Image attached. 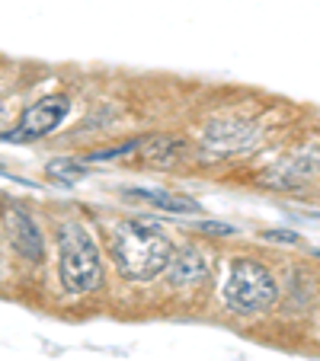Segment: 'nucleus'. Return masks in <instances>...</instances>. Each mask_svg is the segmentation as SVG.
I'll return each mask as SVG.
<instances>
[{
    "label": "nucleus",
    "mask_w": 320,
    "mask_h": 361,
    "mask_svg": "<svg viewBox=\"0 0 320 361\" xmlns=\"http://www.w3.org/2000/svg\"><path fill=\"white\" fill-rule=\"evenodd\" d=\"M173 240L167 237L157 224L144 218H131L112 231L109 252L116 259L119 272L129 281H154L157 275H164L173 256Z\"/></svg>",
    "instance_id": "nucleus-1"
},
{
    "label": "nucleus",
    "mask_w": 320,
    "mask_h": 361,
    "mask_svg": "<svg viewBox=\"0 0 320 361\" xmlns=\"http://www.w3.org/2000/svg\"><path fill=\"white\" fill-rule=\"evenodd\" d=\"M58 275L68 294H90L102 285L100 246L77 221H68L58 231Z\"/></svg>",
    "instance_id": "nucleus-2"
},
{
    "label": "nucleus",
    "mask_w": 320,
    "mask_h": 361,
    "mask_svg": "<svg viewBox=\"0 0 320 361\" xmlns=\"http://www.w3.org/2000/svg\"><path fill=\"white\" fill-rule=\"evenodd\" d=\"M221 294H225V304L231 314L253 317V314H266L279 300V281L263 262L240 256V259L231 262V272H227Z\"/></svg>",
    "instance_id": "nucleus-3"
},
{
    "label": "nucleus",
    "mask_w": 320,
    "mask_h": 361,
    "mask_svg": "<svg viewBox=\"0 0 320 361\" xmlns=\"http://www.w3.org/2000/svg\"><path fill=\"white\" fill-rule=\"evenodd\" d=\"M68 112H71V96L68 93H48V96H42V99H35L32 106L20 116L16 128L4 137H7V141H39V137L52 135V131L64 122Z\"/></svg>",
    "instance_id": "nucleus-4"
},
{
    "label": "nucleus",
    "mask_w": 320,
    "mask_h": 361,
    "mask_svg": "<svg viewBox=\"0 0 320 361\" xmlns=\"http://www.w3.org/2000/svg\"><path fill=\"white\" fill-rule=\"evenodd\" d=\"M317 176V144H311V150H301L295 157H282L279 164H273L269 170H263V185L269 189H304L307 183H314Z\"/></svg>",
    "instance_id": "nucleus-5"
},
{
    "label": "nucleus",
    "mask_w": 320,
    "mask_h": 361,
    "mask_svg": "<svg viewBox=\"0 0 320 361\" xmlns=\"http://www.w3.org/2000/svg\"><path fill=\"white\" fill-rule=\"evenodd\" d=\"M202 141L218 154H240L259 144V128L247 118H215L205 125Z\"/></svg>",
    "instance_id": "nucleus-6"
},
{
    "label": "nucleus",
    "mask_w": 320,
    "mask_h": 361,
    "mask_svg": "<svg viewBox=\"0 0 320 361\" xmlns=\"http://www.w3.org/2000/svg\"><path fill=\"white\" fill-rule=\"evenodd\" d=\"M4 227H7V237H10V243L16 246L20 256H26V259H32V262L45 259V240H42L39 227H35L29 212H23L16 204L7 208V212H4Z\"/></svg>",
    "instance_id": "nucleus-7"
},
{
    "label": "nucleus",
    "mask_w": 320,
    "mask_h": 361,
    "mask_svg": "<svg viewBox=\"0 0 320 361\" xmlns=\"http://www.w3.org/2000/svg\"><path fill=\"white\" fill-rule=\"evenodd\" d=\"M138 150L148 166L157 170H173L177 164H183L186 154H189V141L183 137H170V135H157V137H141Z\"/></svg>",
    "instance_id": "nucleus-8"
},
{
    "label": "nucleus",
    "mask_w": 320,
    "mask_h": 361,
    "mask_svg": "<svg viewBox=\"0 0 320 361\" xmlns=\"http://www.w3.org/2000/svg\"><path fill=\"white\" fill-rule=\"evenodd\" d=\"M164 275L170 279V285H202L208 279V262L198 250L186 246V250H173L170 266L164 269Z\"/></svg>",
    "instance_id": "nucleus-9"
},
{
    "label": "nucleus",
    "mask_w": 320,
    "mask_h": 361,
    "mask_svg": "<svg viewBox=\"0 0 320 361\" xmlns=\"http://www.w3.org/2000/svg\"><path fill=\"white\" fill-rule=\"evenodd\" d=\"M129 198H138V202H148L154 208H164V212H179V214H196L202 212L196 198L179 195V192H164V189H129L125 192Z\"/></svg>",
    "instance_id": "nucleus-10"
},
{
    "label": "nucleus",
    "mask_w": 320,
    "mask_h": 361,
    "mask_svg": "<svg viewBox=\"0 0 320 361\" xmlns=\"http://www.w3.org/2000/svg\"><path fill=\"white\" fill-rule=\"evenodd\" d=\"M87 166H81L77 160H61V164H48V176H58L61 183H74L77 176H83Z\"/></svg>",
    "instance_id": "nucleus-11"
},
{
    "label": "nucleus",
    "mask_w": 320,
    "mask_h": 361,
    "mask_svg": "<svg viewBox=\"0 0 320 361\" xmlns=\"http://www.w3.org/2000/svg\"><path fill=\"white\" fill-rule=\"evenodd\" d=\"M198 231L208 233V237H231V233H237L234 227L221 224V221H202V224H198Z\"/></svg>",
    "instance_id": "nucleus-12"
},
{
    "label": "nucleus",
    "mask_w": 320,
    "mask_h": 361,
    "mask_svg": "<svg viewBox=\"0 0 320 361\" xmlns=\"http://www.w3.org/2000/svg\"><path fill=\"white\" fill-rule=\"evenodd\" d=\"M7 122H10V106L4 99H0V131L7 128Z\"/></svg>",
    "instance_id": "nucleus-13"
}]
</instances>
